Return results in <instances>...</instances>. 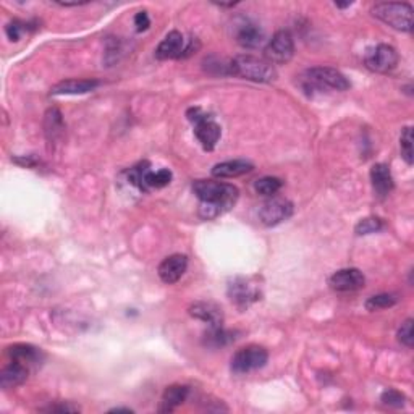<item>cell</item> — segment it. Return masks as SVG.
<instances>
[{
  "label": "cell",
  "mask_w": 414,
  "mask_h": 414,
  "mask_svg": "<svg viewBox=\"0 0 414 414\" xmlns=\"http://www.w3.org/2000/svg\"><path fill=\"white\" fill-rule=\"evenodd\" d=\"M28 374L29 369L26 364L13 361L12 364H8V366H5L2 372H0V387H2L3 390H10V388L21 386L28 379Z\"/></svg>",
  "instance_id": "obj_16"
},
{
  "label": "cell",
  "mask_w": 414,
  "mask_h": 414,
  "mask_svg": "<svg viewBox=\"0 0 414 414\" xmlns=\"http://www.w3.org/2000/svg\"><path fill=\"white\" fill-rule=\"evenodd\" d=\"M170 182H172V172H170L169 169H160L157 172H153V170H150L148 177H146V187H148V189L164 188L167 187Z\"/></svg>",
  "instance_id": "obj_26"
},
{
  "label": "cell",
  "mask_w": 414,
  "mask_h": 414,
  "mask_svg": "<svg viewBox=\"0 0 414 414\" xmlns=\"http://www.w3.org/2000/svg\"><path fill=\"white\" fill-rule=\"evenodd\" d=\"M252 169H255V165H252L250 160H227V162L217 164L216 167L212 169V175L216 178H236L245 173H250Z\"/></svg>",
  "instance_id": "obj_17"
},
{
  "label": "cell",
  "mask_w": 414,
  "mask_h": 414,
  "mask_svg": "<svg viewBox=\"0 0 414 414\" xmlns=\"http://www.w3.org/2000/svg\"><path fill=\"white\" fill-rule=\"evenodd\" d=\"M7 353L10 354V358H12L13 361L23 363L26 364V366H29V364H37L42 358L41 350L33 347V345H24V343L13 345V347L8 348Z\"/></svg>",
  "instance_id": "obj_21"
},
{
  "label": "cell",
  "mask_w": 414,
  "mask_h": 414,
  "mask_svg": "<svg viewBox=\"0 0 414 414\" xmlns=\"http://www.w3.org/2000/svg\"><path fill=\"white\" fill-rule=\"evenodd\" d=\"M5 33H7V36L12 42L19 41V37H21V33H23V23L13 19V21H10L7 26H5Z\"/></svg>",
  "instance_id": "obj_32"
},
{
  "label": "cell",
  "mask_w": 414,
  "mask_h": 414,
  "mask_svg": "<svg viewBox=\"0 0 414 414\" xmlns=\"http://www.w3.org/2000/svg\"><path fill=\"white\" fill-rule=\"evenodd\" d=\"M235 332H230V330H225L222 327H211V332L206 334V343L214 348L227 347V345L235 342Z\"/></svg>",
  "instance_id": "obj_23"
},
{
  "label": "cell",
  "mask_w": 414,
  "mask_h": 414,
  "mask_svg": "<svg viewBox=\"0 0 414 414\" xmlns=\"http://www.w3.org/2000/svg\"><path fill=\"white\" fill-rule=\"evenodd\" d=\"M383 227H386V225H383L382 218L366 217V218H363V221L358 222V225H356V228H354V232H356V235H371V233L381 232Z\"/></svg>",
  "instance_id": "obj_28"
},
{
  "label": "cell",
  "mask_w": 414,
  "mask_h": 414,
  "mask_svg": "<svg viewBox=\"0 0 414 414\" xmlns=\"http://www.w3.org/2000/svg\"><path fill=\"white\" fill-rule=\"evenodd\" d=\"M110 413H131L130 408H114V410H110Z\"/></svg>",
  "instance_id": "obj_35"
},
{
  "label": "cell",
  "mask_w": 414,
  "mask_h": 414,
  "mask_svg": "<svg viewBox=\"0 0 414 414\" xmlns=\"http://www.w3.org/2000/svg\"><path fill=\"white\" fill-rule=\"evenodd\" d=\"M381 400H382V403H383V405H386V406L402 408L403 405H405L406 398H405V395H403V393L397 392V390H387V392H383V393H382Z\"/></svg>",
  "instance_id": "obj_31"
},
{
  "label": "cell",
  "mask_w": 414,
  "mask_h": 414,
  "mask_svg": "<svg viewBox=\"0 0 414 414\" xmlns=\"http://www.w3.org/2000/svg\"><path fill=\"white\" fill-rule=\"evenodd\" d=\"M149 172H150V169H149L148 162L136 165V167H133L128 172L130 183L135 184V187L141 189V191H148V187H146V177H148Z\"/></svg>",
  "instance_id": "obj_25"
},
{
  "label": "cell",
  "mask_w": 414,
  "mask_h": 414,
  "mask_svg": "<svg viewBox=\"0 0 414 414\" xmlns=\"http://www.w3.org/2000/svg\"><path fill=\"white\" fill-rule=\"evenodd\" d=\"M364 63L371 71L388 73L398 65V52L395 51V47L387 46V44H379L377 47L371 49L366 53Z\"/></svg>",
  "instance_id": "obj_10"
},
{
  "label": "cell",
  "mask_w": 414,
  "mask_h": 414,
  "mask_svg": "<svg viewBox=\"0 0 414 414\" xmlns=\"http://www.w3.org/2000/svg\"><path fill=\"white\" fill-rule=\"evenodd\" d=\"M44 128H46V136L49 143H57L58 138L63 135V119L62 114L58 109H51L47 110L46 114V120H44Z\"/></svg>",
  "instance_id": "obj_22"
},
{
  "label": "cell",
  "mask_w": 414,
  "mask_h": 414,
  "mask_svg": "<svg viewBox=\"0 0 414 414\" xmlns=\"http://www.w3.org/2000/svg\"><path fill=\"white\" fill-rule=\"evenodd\" d=\"M269 361V353L266 348L250 345V347L238 350L232 358V371L235 374H248L257 369H262Z\"/></svg>",
  "instance_id": "obj_7"
},
{
  "label": "cell",
  "mask_w": 414,
  "mask_h": 414,
  "mask_svg": "<svg viewBox=\"0 0 414 414\" xmlns=\"http://www.w3.org/2000/svg\"><path fill=\"white\" fill-rule=\"evenodd\" d=\"M228 67H230V73L248 81L272 83L277 78V71L270 62L250 55V53L235 57Z\"/></svg>",
  "instance_id": "obj_2"
},
{
  "label": "cell",
  "mask_w": 414,
  "mask_h": 414,
  "mask_svg": "<svg viewBox=\"0 0 414 414\" xmlns=\"http://www.w3.org/2000/svg\"><path fill=\"white\" fill-rule=\"evenodd\" d=\"M284 187V182L277 177H262L255 183V189L262 196H274Z\"/></svg>",
  "instance_id": "obj_24"
},
{
  "label": "cell",
  "mask_w": 414,
  "mask_h": 414,
  "mask_svg": "<svg viewBox=\"0 0 414 414\" xmlns=\"http://www.w3.org/2000/svg\"><path fill=\"white\" fill-rule=\"evenodd\" d=\"M371 182L372 188L379 198H386L393 191L395 183H393V177L390 169L386 164H376L371 169Z\"/></svg>",
  "instance_id": "obj_15"
},
{
  "label": "cell",
  "mask_w": 414,
  "mask_h": 414,
  "mask_svg": "<svg viewBox=\"0 0 414 414\" xmlns=\"http://www.w3.org/2000/svg\"><path fill=\"white\" fill-rule=\"evenodd\" d=\"M400 148H402V155L403 159L406 160V164L413 165V130L411 126H406L403 130L402 138H400Z\"/></svg>",
  "instance_id": "obj_29"
},
{
  "label": "cell",
  "mask_w": 414,
  "mask_h": 414,
  "mask_svg": "<svg viewBox=\"0 0 414 414\" xmlns=\"http://www.w3.org/2000/svg\"><path fill=\"white\" fill-rule=\"evenodd\" d=\"M228 296L238 308H250L262 296L259 282L256 277H236L228 284Z\"/></svg>",
  "instance_id": "obj_6"
},
{
  "label": "cell",
  "mask_w": 414,
  "mask_h": 414,
  "mask_svg": "<svg viewBox=\"0 0 414 414\" xmlns=\"http://www.w3.org/2000/svg\"><path fill=\"white\" fill-rule=\"evenodd\" d=\"M293 216V204L284 198H270L259 207V221L266 227H275Z\"/></svg>",
  "instance_id": "obj_9"
},
{
  "label": "cell",
  "mask_w": 414,
  "mask_h": 414,
  "mask_svg": "<svg viewBox=\"0 0 414 414\" xmlns=\"http://www.w3.org/2000/svg\"><path fill=\"white\" fill-rule=\"evenodd\" d=\"M413 324H414L413 319H408L402 324L400 330H398V340H400V343H403L408 348H413V343H414Z\"/></svg>",
  "instance_id": "obj_30"
},
{
  "label": "cell",
  "mask_w": 414,
  "mask_h": 414,
  "mask_svg": "<svg viewBox=\"0 0 414 414\" xmlns=\"http://www.w3.org/2000/svg\"><path fill=\"white\" fill-rule=\"evenodd\" d=\"M236 41L245 49H257L264 42V33H262V29L257 24L245 21L238 28Z\"/></svg>",
  "instance_id": "obj_19"
},
{
  "label": "cell",
  "mask_w": 414,
  "mask_h": 414,
  "mask_svg": "<svg viewBox=\"0 0 414 414\" xmlns=\"http://www.w3.org/2000/svg\"><path fill=\"white\" fill-rule=\"evenodd\" d=\"M395 304H397L395 295L382 293V295L371 296V298L366 301V309L368 311H381V309L392 308V306H395Z\"/></svg>",
  "instance_id": "obj_27"
},
{
  "label": "cell",
  "mask_w": 414,
  "mask_h": 414,
  "mask_svg": "<svg viewBox=\"0 0 414 414\" xmlns=\"http://www.w3.org/2000/svg\"><path fill=\"white\" fill-rule=\"evenodd\" d=\"M135 26H136V31L138 33H143L146 31L150 26V19H149V15L146 12H138L135 15Z\"/></svg>",
  "instance_id": "obj_33"
},
{
  "label": "cell",
  "mask_w": 414,
  "mask_h": 414,
  "mask_svg": "<svg viewBox=\"0 0 414 414\" xmlns=\"http://www.w3.org/2000/svg\"><path fill=\"white\" fill-rule=\"evenodd\" d=\"M101 83L97 80H65L57 83L52 86V96H63V94H86V92L94 91Z\"/></svg>",
  "instance_id": "obj_18"
},
{
  "label": "cell",
  "mask_w": 414,
  "mask_h": 414,
  "mask_svg": "<svg viewBox=\"0 0 414 414\" xmlns=\"http://www.w3.org/2000/svg\"><path fill=\"white\" fill-rule=\"evenodd\" d=\"M187 117L191 123H194V133H196V138L202 144V148L206 150L216 149L222 135L218 123L212 120L211 115L204 114L202 109H199V107H191L187 112Z\"/></svg>",
  "instance_id": "obj_5"
},
{
  "label": "cell",
  "mask_w": 414,
  "mask_h": 414,
  "mask_svg": "<svg viewBox=\"0 0 414 414\" xmlns=\"http://www.w3.org/2000/svg\"><path fill=\"white\" fill-rule=\"evenodd\" d=\"M188 269V257L184 255H172L160 262L159 277L164 284L173 285L182 279Z\"/></svg>",
  "instance_id": "obj_12"
},
{
  "label": "cell",
  "mask_w": 414,
  "mask_h": 414,
  "mask_svg": "<svg viewBox=\"0 0 414 414\" xmlns=\"http://www.w3.org/2000/svg\"><path fill=\"white\" fill-rule=\"evenodd\" d=\"M371 13L397 31L410 33L413 29V7L405 2H381L371 8Z\"/></svg>",
  "instance_id": "obj_3"
},
{
  "label": "cell",
  "mask_w": 414,
  "mask_h": 414,
  "mask_svg": "<svg viewBox=\"0 0 414 414\" xmlns=\"http://www.w3.org/2000/svg\"><path fill=\"white\" fill-rule=\"evenodd\" d=\"M184 46V37L182 33L178 31H170L167 36L162 39V42L159 44L157 49H155V57L159 60H170V58H182Z\"/></svg>",
  "instance_id": "obj_14"
},
{
  "label": "cell",
  "mask_w": 414,
  "mask_h": 414,
  "mask_svg": "<svg viewBox=\"0 0 414 414\" xmlns=\"http://www.w3.org/2000/svg\"><path fill=\"white\" fill-rule=\"evenodd\" d=\"M189 388L187 386H170L165 388L162 402H160L159 411L162 413H170L173 411L175 408L182 405V403L188 398Z\"/></svg>",
  "instance_id": "obj_20"
},
{
  "label": "cell",
  "mask_w": 414,
  "mask_h": 414,
  "mask_svg": "<svg viewBox=\"0 0 414 414\" xmlns=\"http://www.w3.org/2000/svg\"><path fill=\"white\" fill-rule=\"evenodd\" d=\"M264 55L267 62L277 63V65L288 63L295 55L293 36L288 31L275 33L264 49Z\"/></svg>",
  "instance_id": "obj_8"
},
{
  "label": "cell",
  "mask_w": 414,
  "mask_h": 414,
  "mask_svg": "<svg viewBox=\"0 0 414 414\" xmlns=\"http://www.w3.org/2000/svg\"><path fill=\"white\" fill-rule=\"evenodd\" d=\"M47 411H60V413H75V411H78V408H75V406H68V405H60V406H51V408H47Z\"/></svg>",
  "instance_id": "obj_34"
},
{
  "label": "cell",
  "mask_w": 414,
  "mask_h": 414,
  "mask_svg": "<svg viewBox=\"0 0 414 414\" xmlns=\"http://www.w3.org/2000/svg\"><path fill=\"white\" fill-rule=\"evenodd\" d=\"M193 191L201 201L199 216L204 221H212L235 206L240 196L236 187L214 180H198L193 184Z\"/></svg>",
  "instance_id": "obj_1"
},
{
  "label": "cell",
  "mask_w": 414,
  "mask_h": 414,
  "mask_svg": "<svg viewBox=\"0 0 414 414\" xmlns=\"http://www.w3.org/2000/svg\"><path fill=\"white\" fill-rule=\"evenodd\" d=\"M304 86L306 89L316 91H347L350 81L337 68L314 67L306 71Z\"/></svg>",
  "instance_id": "obj_4"
},
{
  "label": "cell",
  "mask_w": 414,
  "mask_h": 414,
  "mask_svg": "<svg viewBox=\"0 0 414 414\" xmlns=\"http://www.w3.org/2000/svg\"><path fill=\"white\" fill-rule=\"evenodd\" d=\"M364 284H366V279H364L363 272L359 269H353V267L337 270L329 279L330 288L335 291H340V293H348V291L361 290Z\"/></svg>",
  "instance_id": "obj_11"
},
{
  "label": "cell",
  "mask_w": 414,
  "mask_h": 414,
  "mask_svg": "<svg viewBox=\"0 0 414 414\" xmlns=\"http://www.w3.org/2000/svg\"><path fill=\"white\" fill-rule=\"evenodd\" d=\"M188 313L189 316H193L194 319L202 320V322L209 324L212 329L222 327V322H223L222 308L218 304L212 303V301H198V303L189 306Z\"/></svg>",
  "instance_id": "obj_13"
}]
</instances>
